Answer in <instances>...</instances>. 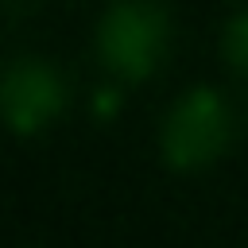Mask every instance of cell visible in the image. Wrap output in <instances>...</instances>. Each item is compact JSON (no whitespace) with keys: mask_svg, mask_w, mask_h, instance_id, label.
I'll list each match as a JSON object with an SVG mask.
<instances>
[{"mask_svg":"<svg viewBox=\"0 0 248 248\" xmlns=\"http://www.w3.org/2000/svg\"><path fill=\"white\" fill-rule=\"evenodd\" d=\"M105 66L128 81H143L167 50V16L155 0H120L105 12L97 31Z\"/></svg>","mask_w":248,"mask_h":248,"instance_id":"1","label":"cell"},{"mask_svg":"<svg viewBox=\"0 0 248 248\" xmlns=\"http://www.w3.org/2000/svg\"><path fill=\"white\" fill-rule=\"evenodd\" d=\"M225 143H229V108L221 93L194 89L170 108L163 128V151L174 167H186V170L202 167L217 159Z\"/></svg>","mask_w":248,"mask_h":248,"instance_id":"2","label":"cell"},{"mask_svg":"<svg viewBox=\"0 0 248 248\" xmlns=\"http://www.w3.org/2000/svg\"><path fill=\"white\" fill-rule=\"evenodd\" d=\"M0 97H4V120L27 136L62 108V81L43 62H16L4 78Z\"/></svg>","mask_w":248,"mask_h":248,"instance_id":"3","label":"cell"},{"mask_svg":"<svg viewBox=\"0 0 248 248\" xmlns=\"http://www.w3.org/2000/svg\"><path fill=\"white\" fill-rule=\"evenodd\" d=\"M225 58H229L240 74H248V8L236 12V16L229 19V27H225Z\"/></svg>","mask_w":248,"mask_h":248,"instance_id":"4","label":"cell"}]
</instances>
